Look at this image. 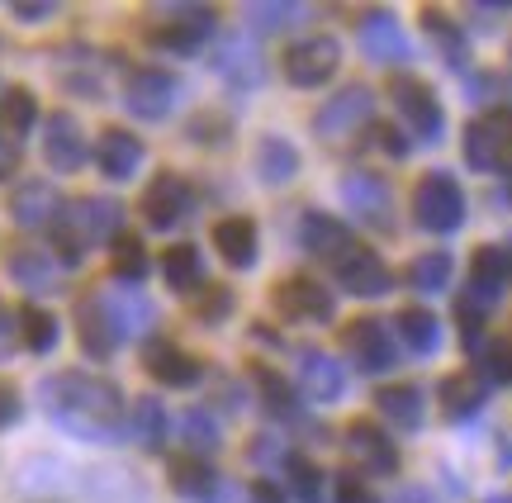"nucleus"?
<instances>
[{
    "label": "nucleus",
    "mask_w": 512,
    "mask_h": 503,
    "mask_svg": "<svg viewBox=\"0 0 512 503\" xmlns=\"http://www.w3.org/2000/svg\"><path fill=\"white\" fill-rule=\"evenodd\" d=\"M53 10H57L53 0H19V5H15V15H19V19H29V24H34V19H48Z\"/></svg>",
    "instance_id": "8fccbe9b"
},
{
    "label": "nucleus",
    "mask_w": 512,
    "mask_h": 503,
    "mask_svg": "<svg viewBox=\"0 0 512 503\" xmlns=\"http://www.w3.org/2000/svg\"><path fill=\"white\" fill-rule=\"evenodd\" d=\"M105 304H110V314H114V323H119L124 337L152 323V304H147L143 295H105Z\"/></svg>",
    "instance_id": "58836bf2"
},
{
    "label": "nucleus",
    "mask_w": 512,
    "mask_h": 503,
    "mask_svg": "<svg viewBox=\"0 0 512 503\" xmlns=\"http://www.w3.org/2000/svg\"><path fill=\"white\" fill-rule=\"evenodd\" d=\"M285 480H290V494L299 503H323V475L309 456H285Z\"/></svg>",
    "instance_id": "f704fd0d"
},
{
    "label": "nucleus",
    "mask_w": 512,
    "mask_h": 503,
    "mask_svg": "<svg viewBox=\"0 0 512 503\" xmlns=\"http://www.w3.org/2000/svg\"><path fill=\"white\" fill-rule=\"evenodd\" d=\"M38 124V100L34 91H24V86H10V91H0V133L5 138H24V133Z\"/></svg>",
    "instance_id": "7c9ffc66"
},
{
    "label": "nucleus",
    "mask_w": 512,
    "mask_h": 503,
    "mask_svg": "<svg viewBox=\"0 0 512 503\" xmlns=\"http://www.w3.org/2000/svg\"><path fill=\"white\" fill-rule=\"evenodd\" d=\"M437 399H441V413H446V418H470V413L484 404V385H479V375H465V371L446 375Z\"/></svg>",
    "instance_id": "c756f323"
},
{
    "label": "nucleus",
    "mask_w": 512,
    "mask_h": 503,
    "mask_svg": "<svg viewBox=\"0 0 512 503\" xmlns=\"http://www.w3.org/2000/svg\"><path fill=\"white\" fill-rule=\"evenodd\" d=\"M176 76L171 72H157V67H138V72H128L124 81V110L133 119H166L171 105H176Z\"/></svg>",
    "instance_id": "9d476101"
},
{
    "label": "nucleus",
    "mask_w": 512,
    "mask_h": 503,
    "mask_svg": "<svg viewBox=\"0 0 512 503\" xmlns=\"http://www.w3.org/2000/svg\"><path fill=\"white\" fill-rule=\"evenodd\" d=\"M19 167V152H15V138H5V133H0V181H5V176H10V171Z\"/></svg>",
    "instance_id": "603ef678"
},
{
    "label": "nucleus",
    "mask_w": 512,
    "mask_h": 503,
    "mask_svg": "<svg viewBox=\"0 0 512 503\" xmlns=\"http://www.w3.org/2000/svg\"><path fill=\"white\" fill-rule=\"evenodd\" d=\"M10 276L24 290H57L62 285V266L48 252H38V247H19V252H10Z\"/></svg>",
    "instance_id": "bb28decb"
},
{
    "label": "nucleus",
    "mask_w": 512,
    "mask_h": 503,
    "mask_svg": "<svg viewBox=\"0 0 512 503\" xmlns=\"http://www.w3.org/2000/svg\"><path fill=\"white\" fill-rule=\"evenodd\" d=\"M190 214V186H185L176 171H162L152 176L143 190V219L152 228H176Z\"/></svg>",
    "instance_id": "ddd939ff"
},
{
    "label": "nucleus",
    "mask_w": 512,
    "mask_h": 503,
    "mask_svg": "<svg viewBox=\"0 0 512 503\" xmlns=\"http://www.w3.org/2000/svg\"><path fill=\"white\" fill-rule=\"evenodd\" d=\"M484 366L494 380H512V342H489L484 347Z\"/></svg>",
    "instance_id": "de8ad7c7"
},
{
    "label": "nucleus",
    "mask_w": 512,
    "mask_h": 503,
    "mask_svg": "<svg viewBox=\"0 0 512 503\" xmlns=\"http://www.w3.org/2000/svg\"><path fill=\"white\" fill-rule=\"evenodd\" d=\"M356 38H361V53L375 57V62H399L408 57V34L403 24L389 10H370L361 24H356Z\"/></svg>",
    "instance_id": "dca6fc26"
},
{
    "label": "nucleus",
    "mask_w": 512,
    "mask_h": 503,
    "mask_svg": "<svg viewBox=\"0 0 512 503\" xmlns=\"http://www.w3.org/2000/svg\"><path fill=\"white\" fill-rule=\"evenodd\" d=\"M38 399H43V413L72 437L110 442V437L124 432V394L114 390L110 380H100V375L57 371L38 385Z\"/></svg>",
    "instance_id": "f257e3e1"
},
{
    "label": "nucleus",
    "mask_w": 512,
    "mask_h": 503,
    "mask_svg": "<svg viewBox=\"0 0 512 503\" xmlns=\"http://www.w3.org/2000/svg\"><path fill=\"white\" fill-rule=\"evenodd\" d=\"M10 214H15V224H24V228H43V224H57L62 200H57V190L48 186V181H24V186L10 195Z\"/></svg>",
    "instance_id": "4be33fe9"
},
{
    "label": "nucleus",
    "mask_w": 512,
    "mask_h": 503,
    "mask_svg": "<svg viewBox=\"0 0 512 503\" xmlns=\"http://www.w3.org/2000/svg\"><path fill=\"white\" fill-rule=\"evenodd\" d=\"M133 437H138L143 447H162L166 409L157 404V399H138V404H133Z\"/></svg>",
    "instance_id": "4c0bfd02"
},
{
    "label": "nucleus",
    "mask_w": 512,
    "mask_h": 503,
    "mask_svg": "<svg viewBox=\"0 0 512 503\" xmlns=\"http://www.w3.org/2000/svg\"><path fill=\"white\" fill-rule=\"evenodd\" d=\"M465 162L475 171H508L512 167V114L494 110L479 114L465 129Z\"/></svg>",
    "instance_id": "423d86ee"
},
{
    "label": "nucleus",
    "mask_w": 512,
    "mask_h": 503,
    "mask_svg": "<svg viewBox=\"0 0 512 503\" xmlns=\"http://www.w3.org/2000/svg\"><path fill=\"white\" fill-rule=\"evenodd\" d=\"M389 100H394V110L403 114V124L418 133L422 143H437L446 114H441L437 91H432L422 76H394V81H389Z\"/></svg>",
    "instance_id": "39448f33"
},
{
    "label": "nucleus",
    "mask_w": 512,
    "mask_h": 503,
    "mask_svg": "<svg viewBox=\"0 0 512 503\" xmlns=\"http://www.w3.org/2000/svg\"><path fill=\"white\" fill-rule=\"evenodd\" d=\"M76 337H81L86 356L105 361V356H114V347H119V337L124 333H119V323H114L105 299H86V304L76 309Z\"/></svg>",
    "instance_id": "6ab92c4d"
},
{
    "label": "nucleus",
    "mask_w": 512,
    "mask_h": 503,
    "mask_svg": "<svg viewBox=\"0 0 512 503\" xmlns=\"http://www.w3.org/2000/svg\"><path fill=\"white\" fill-rule=\"evenodd\" d=\"M375 409H380L389 423H399V428H408V432L422 428V390L418 385H380Z\"/></svg>",
    "instance_id": "c85d7f7f"
},
{
    "label": "nucleus",
    "mask_w": 512,
    "mask_h": 503,
    "mask_svg": "<svg viewBox=\"0 0 512 503\" xmlns=\"http://www.w3.org/2000/svg\"><path fill=\"white\" fill-rule=\"evenodd\" d=\"M166 480H171V489L190 503H214V489H219L214 466L200 461V456H176V461L166 466Z\"/></svg>",
    "instance_id": "5701e85b"
},
{
    "label": "nucleus",
    "mask_w": 512,
    "mask_h": 503,
    "mask_svg": "<svg viewBox=\"0 0 512 503\" xmlns=\"http://www.w3.org/2000/svg\"><path fill=\"white\" fill-rule=\"evenodd\" d=\"M147 34L166 53H200V43L214 34V10L209 5H162L157 15L147 19Z\"/></svg>",
    "instance_id": "7ed1b4c3"
},
{
    "label": "nucleus",
    "mask_w": 512,
    "mask_h": 503,
    "mask_svg": "<svg viewBox=\"0 0 512 503\" xmlns=\"http://www.w3.org/2000/svg\"><path fill=\"white\" fill-rule=\"evenodd\" d=\"M332 266H337L342 290L356 299H375L394 285V276H389V266L380 261V252H370V247H361V243H351V252H342Z\"/></svg>",
    "instance_id": "f8f14e48"
},
{
    "label": "nucleus",
    "mask_w": 512,
    "mask_h": 503,
    "mask_svg": "<svg viewBox=\"0 0 512 503\" xmlns=\"http://www.w3.org/2000/svg\"><path fill=\"white\" fill-rule=\"evenodd\" d=\"M370 110H375V95H370L366 86H342V91L318 110L313 129H318L323 143H347V138H356V133L366 129Z\"/></svg>",
    "instance_id": "0eeeda50"
},
{
    "label": "nucleus",
    "mask_w": 512,
    "mask_h": 503,
    "mask_svg": "<svg viewBox=\"0 0 512 503\" xmlns=\"http://www.w3.org/2000/svg\"><path fill=\"white\" fill-rule=\"evenodd\" d=\"M299 243L309 247L313 257L337 261L342 252H351V233L337 219H328V214H304L299 219Z\"/></svg>",
    "instance_id": "a878e982"
},
{
    "label": "nucleus",
    "mask_w": 512,
    "mask_h": 503,
    "mask_svg": "<svg viewBox=\"0 0 512 503\" xmlns=\"http://www.w3.org/2000/svg\"><path fill=\"white\" fill-rule=\"evenodd\" d=\"M162 276H166V285H171L176 295H190V290H200V285H204L200 247H190V243L166 247V252H162Z\"/></svg>",
    "instance_id": "cd10ccee"
},
{
    "label": "nucleus",
    "mask_w": 512,
    "mask_h": 503,
    "mask_svg": "<svg viewBox=\"0 0 512 503\" xmlns=\"http://www.w3.org/2000/svg\"><path fill=\"white\" fill-rule=\"evenodd\" d=\"M176 432H181L190 447H219V418L209 409H185L176 418Z\"/></svg>",
    "instance_id": "a19ab883"
},
{
    "label": "nucleus",
    "mask_w": 512,
    "mask_h": 503,
    "mask_svg": "<svg viewBox=\"0 0 512 503\" xmlns=\"http://www.w3.org/2000/svg\"><path fill=\"white\" fill-rule=\"evenodd\" d=\"M347 352L351 361L361 366V371H389L394 361H399V347L389 342V333H384V323L380 318H356L347 328Z\"/></svg>",
    "instance_id": "2eb2a0df"
},
{
    "label": "nucleus",
    "mask_w": 512,
    "mask_h": 503,
    "mask_svg": "<svg viewBox=\"0 0 512 503\" xmlns=\"http://www.w3.org/2000/svg\"><path fill=\"white\" fill-rule=\"evenodd\" d=\"M470 266H475V295L479 299H494L498 285L508 280V257H503L498 247H479Z\"/></svg>",
    "instance_id": "e433bc0d"
},
{
    "label": "nucleus",
    "mask_w": 512,
    "mask_h": 503,
    "mask_svg": "<svg viewBox=\"0 0 512 503\" xmlns=\"http://www.w3.org/2000/svg\"><path fill=\"white\" fill-rule=\"evenodd\" d=\"M347 451L356 461H366V470H375V475H394V470H399V447H394L375 423H351Z\"/></svg>",
    "instance_id": "412c9836"
},
{
    "label": "nucleus",
    "mask_w": 512,
    "mask_h": 503,
    "mask_svg": "<svg viewBox=\"0 0 512 503\" xmlns=\"http://www.w3.org/2000/svg\"><path fill=\"white\" fill-rule=\"evenodd\" d=\"M304 15H309L304 5H252L247 10V19L266 24V29H285V24H294V19H304Z\"/></svg>",
    "instance_id": "c03bdc74"
},
{
    "label": "nucleus",
    "mask_w": 512,
    "mask_h": 503,
    "mask_svg": "<svg viewBox=\"0 0 512 503\" xmlns=\"http://www.w3.org/2000/svg\"><path fill=\"white\" fill-rule=\"evenodd\" d=\"M399 337H403V347L408 352H437V342H441V323L432 309H403L399 314Z\"/></svg>",
    "instance_id": "2f4dec72"
},
{
    "label": "nucleus",
    "mask_w": 512,
    "mask_h": 503,
    "mask_svg": "<svg viewBox=\"0 0 512 503\" xmlns=\"http://www.w3.org/2000/svg\"><path fill=\"white\" fill-rule=\"evenodd\" d=\"M252 380H256V394H261V399L271 404V413L290 418V413H294V390H290V385H285V380H280L275 371H266V366H256Z\"/></svg>",
    "instance_id": "79ce46f5"
},
{
    "label": "nucleus",
    "mask_w": 512,
    "mask_h": 503,
    "mask_svg": "<svg viewBox=\"0 0 512 503\" xmlns=\"http://www.w3.org/2000/svg\"><path fill=\"white\" fill-rule=\"evenodd\" d=\"M299 385L313 394V399H342L347 394V371H342V361L328 356L323 347H309V352L299 356Z\"/></svg>",
    "instance_id": "aec40b11"
},
{
    "label": "nucleus",
    "mask_w": 512,
    "mask_h": 503,
    "mask_svg": "<svg viewBox=\"0 0 512 503\" xmlns=\"http://www.w3.org/2000/svg\"><path fill=\"white\" fill-rule=\"evenodd\" d=\"M256 171L266 176V181H290L294 171H299V152H294V143H285V138H261L256 143Z\"/></svg>",
    "instance_id": "473e14b6"
},
{
    "label": "nucleus",
    "mask_w": 512,
    "mask_h": 503,
    "mask_svg": "<svg viewBox=\"0 0 512 503\" xmlns=\"http://www.w3.org/2000/svg\"><path fill=\"white\" fill-rule=\"evenodd\" d=\"M422 29L437 38V48L451 57V62H460V57H465V38H460V29L441 15V10H422Z\"/></svg>",
    "instance_id": "37998d69"
},
{
    "label": "nucleus",
    "mask_w": 512,
    "mask_h": 503,
    "mask_svg": "<svg viewBox=\"0 0 512 503\" xmlns=\"http://www.w3.org/2000/svg\"><path fill=\"white\" fill-rule=\"evenodd\" d=\"M214 67L228 76L233 91H256L261 86V53H256V43H247V38L223 43L219 53H214Z\"/></svg>",
    "instance_id": "b1692460"
},
{
    "label": "nucleus",
    "mask_w": 512,
    "mask_h": 503,
    "mask_svg": "<svg viewBox=\"0 0 512 503\" xmlns=\"http://www.w3.org/2000/svg\"><path fill=\"white\" fill-rule=\"evenodd\" d=\"M214 247H219V257L228 261V266H252L256 252H261V243H256V224L252 219H242V214H233V219H223V224H214Z\"/></svg>",
    "instance_id": "393cba45"
},
{
    "label": "nucleus",
    "mask_w": 512,
    "mask_h": 503,
    "mask_svg": "<svg viewBox=\"0 0 512 503\" xmlns=\"http://www.w3.org/2000/svg\"><path fill=\"white\" fill-rule=\"evenodd\" d=\"M275 299V309L290 318V323H332V295H328V285H318L313 276H290V280H280L271 290Z\"/></svg>",
    "instance_id": "9b49d317"
},
{
    "label": "nucleus",
    "mask_w": 512,
    "mask_h": 503,
    "mask_svg": "<svg viewBox=\"0 0 512 503\" xmlns=\"http://www.w3.org/2000/svg\"><path fill=\"white\" fill-rule=\"evenodd\" d=\"M413 219L427 233H456L460 219H465V195H460L456 176L427 171L418 186H413Z\"/></svg>",
    "instance_id": "20e7f679"
},
{
    "label": "nucleus",
    "mask_w": 512,
    "mask_h": 503,
    "mask_svg": "<svg viewBox=\"0 0 512 503\" xmlns=\"http://www.w3.org/2000/svg\"><path fill=\"white\" fill-rule=\"evenodd\" d=\"M408 280H413L418 290H446L451 257H446V252H422V257H413V266H408Z\"/></svg>",
    "instance_id": "ea45409f"
},
{
    "label": "nucleus",
    "mask_w": 512,
    "mask_h": 503,
    "mask_svg": "<svg viewBox=\"0 0 512 503\" xmlns=\"http://www.w3.org/2000/svg\"><path fill=\"white\" fill-rule=\"evenodd\" d=\"M124 228H119V205L114 200H72V205H62L57 214V233L53 243L62 252V261H76L91 243H105V238H119Z\"/></svg>",
    "instance_id": "f03ea898"
},
{
    "label": "nucleus",
    "mask_w": 512,
    "mask_h": 503,
    "mask_svg": "<svg viewBox=\"0 0 512 503\" xmlns=\"http://www.w3.org/2000/svg\"><path fill=\"white\" fill-rule=\"evenodd\" d=\"M19 342H24V347H29V352H53L57 347V318L48 314V309H38V304H24V309H19Z\"/></svg>",
    "instance_id": "72a5a7b5"
},
{
    "label": "nucleus",
    "mask_w": 512,
    "mask_h": 503,
    "mask_svg": "<svg viewBox=\"0 0 512 503\" xmlns=\"http://www.w3.org/2000/svg\"><path fill=\"white\" fill-rule=\"evenodd\" d=\"M332 494H337V503H380L375 494H370V485L361 480V475H337V485H332Z\"/></svg>",
    "instance_id": "49530a36"
},
{
    "label": "nucleus",
    "mask_w": 512,
    "mask_h": 503,
    "mask_svg": "<svg viewBox=\"0 0 512 503\" xmlns=\"http://www.w3.org/2000/svg\"><path fill=\"white\" fill-rule=\"evenodd\" d=\"M342 200L366 228H389L394 224V190L380 171H347L342 176Z\"/></svg>",
    "instance_id": "1a4fd4ad"
},
{
    "label": "nucleus",
    "mask_w": 512,
    "mask_h": 503,
    "mask_svg": "<svg viewBox=\"0 0 512 503\" xmlns=\"http://www.w3.org/2000/svg\"><path fill=\"white\" fill-rule=\"evenodd\" d=\"M143 371L152 375L157 385H176V390H185V385L200 380V361L185 352V347H176V342H147L143 347Z\"/></svg>",
    "instance_id": "a211bd4d"
},
{
    "label": "nucleus",
    "mask_w": 512,
    "mask_h": 503,
    "mask_svg": "<svg viewBox=\"0 0 512 503\" xmlns=\"http://www.w3.org/2000/svg\"><path fill=\"white\" fill-rule=\"evenodd\" d=\"M342 67V48H337V38L328 34H309V38H294L290 48H285V76H290L294 86H323L328 76H337Z\"/></svg>",
    "instance_id": "6e6552de"
},
{
    "label": "nucleus",
    "mask_w": 512,
    "mask_h": 503,
    "mask_svg": "<svg viewBox=\"0 0 512 503\" xmlns=\"http://www.w3.org/2000/svg\"><path fill=\"white\" fill-rule=\"evenodd\" d=\"M143 157H147V148L138 143V133H128V129H105L100 133V143H95V167L105 171L110 181L138 176Z\"/></svg>",
    "instance_id": "f3484780"
},
{
    "label": "nucleus",
    "mask_w": 512,
    "mask_h": 503,
    "mask_svg": "<svg viewBox=\"0 0 512 503\" xmlns=\"http://www.w3.org/2000/svg\"><path fill=\"white\" fill-rule=\"evenodd\" d=\"M508 271H512V261H508Z\"/></svg>",
    "instance_id": "864d4df0"
},
{
    "label": "nucleus",
    "mask_w": 512,
    "mask_h": 503,
    "mask_svg": "<svg viewBox=\"0 0 512 503\" xmlns=\"http://www.w3.org/2000/svg\"><path fill=\"white\" fill-rule=\"evenodd\" d=\"M228 309H233V295H228L223 285H214V290H204L195 318H200V323H223V318H228Z\"/></svg>",
    "instance_id": "a18cd8bd"
},
{
    "label": "nucleus",
    "mask_w": 512,
    "mask_h": 503,
    "mask_svg": "<svg viewBox=\"0 0 512 503\" xmlns=\"http://www.w3.org/2000/svg\"><path fill=\"white\" fill-rule=\"evenodd\" d=\"M43 157H48L53 171H67V176L86 167V138H81V124L72 114H48V124H43Z\"/></svg>",
    "instance_id": "4468645a"
},
{
    "label": "nucleus",
    "mask_w": 512,
    "mask_h": 503,
    "mask_svg": "<svg viewBox=\"0 0 512 503\" xmlns=\"http://www.w3.org/2000/svg\"><path fill=\"white\" fill-rule=\"evenodd\" d=\"M110 261H114V276L128 280V285L147 276V252L138 243V233H119L110 243Z\"/></svg>",
    "instance_id": "c9c22d12"
},
{
    "label": "nucleus",
    "mask_w": 512,
    "mask_h": 503,
    "mask_svg": "<svg viewBox=\"0 0 512 503\" xmlns=\"http://www.w3.org/2000/svg\"><path fill=\"white\" fill-rule=\"evenodd\" d=\"M15 333H19V323L10 318V309L0 304V356H10V352H15Z\"/></svg>",
    "instance_id": "3c124183"
},
{
    "label": "nucleus",
    "mask_w": 512,
    "mask_h": 503,
    "mask_svg": "<svg viewBox=\"0 0 512 503\" xmlns=\"http://www.w3.org/2000/svg\"><path fill=\"white\" fill-rule=\"evenodd\" d=\"M19 409H24V404H19V390L10 385V380H0V428H15Z\"/></svg>",
    "instance_id": "09e8293b"
}]
</instances>
